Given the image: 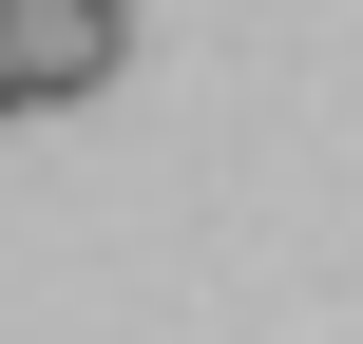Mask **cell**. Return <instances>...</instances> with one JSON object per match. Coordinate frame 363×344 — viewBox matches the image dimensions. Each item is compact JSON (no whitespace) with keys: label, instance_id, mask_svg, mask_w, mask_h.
<instances>
[{"label":"cell","instance_id":"1","mask_svg":"<svg viewBox=\"0 0 363 344\" xmlns=\"http://www.w3.org/2000/svg\"><path fill=\"white\" fill-rule=\"evenodd\" d=\"M0 57H19V115L115 96V77H134V0H0Z\"/></svg>","mask_w":363,"mask_h":344},{"label":"cell","instance_id":"2","mask_svg":"<svg viewBox=\"0 0 363 344\" xmlns=\"http://www.w3.org/2000/svg\"><path fill=\"white\" fill-rule=\"evenodd\" d=\"M0 115H19V57H0Z\"/></svg>","mask_w":363,"mask_h":344}]
</instances>
